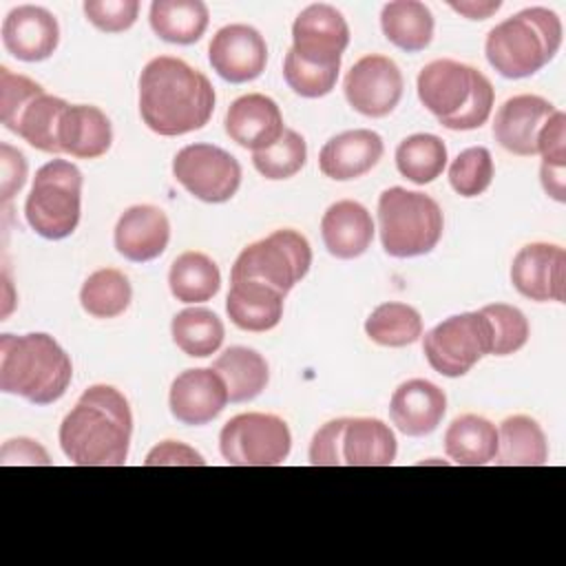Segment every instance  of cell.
I'll use <instances>...</instances> for the list:
<instances>
[{
    "mask_svg": "<svg viewBox=\"0 0 566 566\" xmlns=\"http://www.w3.org/2000/svg\"><path fill=\"white\" fill-rule=\"evenodd\" d=\"M210 80L172 55L153 57L139 75V115L161 135L177 137L203 128L214 111Z\"/></svg>",
    "mask_w": 566,
    "mask_h": 566,
    "instance_id": "cell-1",
    "label": "cell"
},
{
    "mask_svg": "<svg viewBox=\"0 0 566 566\" xmlns=\"http://www.w3.org/2000/svg\"><path fill=\"white\" fill-rule=\"evenodd\" d=\"M133 413L111 385L88 387L64 416L57 440L62 453L80 467H122L128 458Z\"/></svg>",
    "mask_w": 566,
    "mask_h": 566,
    "instance_id": "cell-2",
    "label": "cell"
},
{
    "mask_svg": "<svg viewBox=\"0 0 566 566\" xmlns=\"http://www.w3.org/2000/svg\"><path fill=\"white\" fill-rule=\"evenodd\" d=\"M73 365L60 343L44 334L0 336V389L33 405L60 400L71 382Z\"/></svg>",
    "mask_w": 566,
    "mask_h": 566,
    "instance_id": "cell-3",
    "label": "cell"
},
{
    "mask_svg": "<svg viewBox=\"0 0 566 566\" xmlns=\"http://www.w3.org/2000/svg\"><path fill=\"white\" fill-rule=\"evenodd\" d=\"M562 20L555 11L531 7L489 31L484 55L502 77H531L555 57L562 46Z\"/></svg>",
    "mask_w": 566,
    "mask_h": 566,
    "instance_id": "cell-4",
    "label": "cell"
},
{
    "mask_svg": "<svg viewBox=\"0 0 566 566\" xmlns=\"http://www.w3.org/2000/svg\"><path fill=\"white\" fill-rule=\"evenodd\" d=\"M378 230L389 256L409 259L438 245L444 217L429 195L394 186L378 197Z\"/></svg>",
    "mask_w": 566,
    "mask_h": 566,
    "instance_id": "cell-5",
    "label": "cell"
},
{
    "mask_svg": "<svg viewBox=\"0 0 566 566\" xmlns=\"http://www.w3.org/2000/svg\"><path fill=\"white\" fill-rule=\"evenodd\" d=\"M82 214V172L66 159H51L35 177L24 201L31 230L49 241L73 234Z\"/></svg>",
    "mask_w": 566,
    "mask_h": 566,
    "instance_id": "cell-6",
    "label": "cell"
},
{
    "mask_svg": "<svg viewBox=\"0 0 566 566\" xmlns=\"http://www.w3.org/2000/svg\"><path fill=\"white\" fill-rule=\"evenodd\" d=\"M312 248L307 239L292 230H274L241 250L237 256L230 281H261L283 296L310 272Z\"/></svg>",
    "mask_w": 566,
    "mask_h": 566,
    "instance_id": "cell-7",
    "label": "cell"
},
{
    "mask_svg": "<svg viewBox=\"0 0 566 566\" xmlns=\"http://www.w3.org/2000/svg\"><path fill=\"white\" fill-rule=\"evenodd\" d=\"M290 449V427L274 413H239L219 433V451L232 467H276L287 460Z\"/></svg>",
    "mask_w": 566,
    "mask_h": 566,
    "instance_id": "cell-8",
    "label": "cell"
},
{
    "mask_svg": "<svg viewBox=\"0 0 566 566\" xmlns=\"http://www.w3.org/2000/svg\"><path fill=\"white\" fill-rule=\"evenodd\" d=\"M422 352L433 371L460 378L491 354V325L482 312L453 314L424 334Z\"/></svg>",
    "mask_w": 566,
    "mask_h": 566,
    "instance_id": "cell-9",
    "label": "cell"
},
{
    "mask_svg": "<svg viewBox=\"0 0 566 566\" xmlns=\"http://www.w3.org/2000/svg\"><path fill=\"white\" fill-rule=\"evenodd\" d=\"M175 179L199 201L226 203L241 186V166L214 144H188L172 159Z\"/></svg>",
    "mask_w": 566,
    "mask_h": 566,
    "instance_id": "cell-10",
    "label": "cell"
},
{
    "mask_svg": "<svg viewBox=\"0 0 566 566\" xmlns=\"http://www.w3.org/2000/svg\"><path fill=\"white\" fill-rule=\"evenodd\" d=\"M405 80L398 64L387 55H365L345 75V99L365 117L389 115L402 97Z\"/></svg>",
    "mask_w": 566,
    "mask_h": 566,
    "instance_id": "cell-11",
    "label": "cell"
},
{
    "mask_svg": "<svg viewBox=\"0 0 566 566\" xmlns=\"http://www.w3.org/2000/svg\"><path fill=\"white\" fill-rule=\"evenodd\" d=\"M349 44V27L343 13L325 2L305 7L292 24V51L318 66L340 64V55Z\"/></svg>",
    "mask_w": 566,
    "mask_h": 566,
    "instance_id": "cell-12",
    "label": "cell"
},
{
    "mask_svg": "<svg viewBox=\"0 0 566 566\" xmlns=\"http://www.w3.org/2000/svg\"><path fill=\"white\" fill-rule=\"evenodd\" d=\"M513 287L537 303H566V252L557 243H528L511 263Z\"/></svg>",
    "mask_w": 566,
    "mask_h": 566,
    "instance_id": "cell-13",
    "label": "cell"
},
{
    "mask_svg": "<svg viewBox=\"0 0 566 566\" xmlns=\"http://www.w3.org/2000/svg\"><path fill=\"white\" fill-rule=\"evenodd\" d=\"M208 60L217 75L226 82H252L265 71L268 44L254 27L228 24L212 35Z\"/></svg>",
    "mask_w": 566,
    "mask_h": 566,
    "instance_id": "cell-14",
    "label": "cell"
},
{
    "mask_svg": "<svg viewBox=\"0 0 566 566\" xmlns=\"http://www.w3.org/2000/svg\"><path fill=\"white\" fill-rule=\"evenodd\" d=\"M223 378L212 367L186 369L170 385V413L190 427H201L214 420L228 405Z\"/></svg>",
    "mask_w": 566,
    "mask_h": 566,
    "instance_id": "cell-15",
    "label": "cell"
},
{
    "mask_svg": "<svg viewBox=\"0 0 566 566\" xmlns=\"http://www.w3.org/2000/svg\"><path fill=\"white\" fill-rule=\"evenodd\" d=\"M555 111L557 108L539 95H513L495 113L493 137L504 150L520 157H533L537 155V135Z\"/></svg>",
    "mask_w": 566,
    "mask_h": 566,
    "instance_id": "cell-16",
    "label": "cell"
},
{
    "mask_svg": "<svg viewBox=\"0 0 566 566\" xmlns=\"http://www.w3.org/2000/svg\"><path fill=\"white\" fill-rule=\"evenodd\" d=\"M2 44L15 60L42 62L60 44L57 18L44 7L20 4L2 22Z\"/></svg>",
    "mask_w": 566,
    "mask_h": 566,
    "instance_id": "cell-17",
    "label": "cell"
},
{
    "mask_svg": "<svg viewBox=\"0 0 566 566\" xmlns=\"http://www.w3.org/2000/svg\"><path fill=\"white\" fill-rule=\"evenodd\" d=\"M478 69L442 57L433 60L418 73V97L422 106L438 117V122L458 115L473 91Z\"/></svg>",
    "mask_w": 566,
    "mask_h": 566,
    "instance_id": "cell-18",
    "label": "cell"
},
{
    "mask_svg": "<svg viewBox=\"0 0 566 566\" xmlns=\"http://www.w3.org/2000/svg\"><path fill=\"white\" fill-rule=\"evenodd\" d=\"M228 137L252 153L270 148L285 133L276 102L263 93L237 97L226 113Z\"/></svg>",
    "mask_w": 566,
    "mask_h": 566,
    "instance_id": "cell-19",
    "label": "cell"
},
{
    "mask_svg": "<svg viewBox=\"0 0 566 566\" xmlns=\"http://www.w3.org/2000/svg\"><path fill=\"white\" fill-rule=\"evenodd\" d=\"M113 241L124 259L133 263L153 261L164 254L170 241V221L157 206H130L117 219Z\"/></svg>",
    "mask_w": 566,
    "mask_h": 566,
    "instance_id": "cell-20",
    "label": "cell"
},
{
    "mask_svg": "<svg viewBox=\"0 0 566 566\" xmlns=\"http://www.w3.org/2000/svg\"><path fill=\"white\" fill-rule=\"evenodd\" d=\"M447 411L444 391L424 378H411L394 391L389 418L396 429L409 438H422L438 429Z\"/></svg>",
    "mask_w": 566,
    "mask_h": 566,
    "instance_id": "cell-21",
    "label": "cell"
},
{
    "mask_svg": "<svg viewBox=\"0 0 566 566\" xmlns=\"http://www.w3.org/2000/svg\"><path fill=\"white\" fill-rule=\"evenodd\" d=\"M382 153L385 144L376 130L354 128L325 142L318 155V168L329 179L349 181L369 172Z\"/></svg>",
    "mask_w": 566,
    "mask_h": 566,
    "instance_id": "cell-22",
    "label": "cell"
},
{
    "mask_svg": "<svg viewBox=\"0 0 566 566\" xmlns=\"http://www.w3.org/2000/svg\"><path fill=\"white\" fill-rule=\"evenodd\" d=\"M321 237L327 252L349 261L367 252L374 239V221L369 210L352 199L332 203L321 219Z\"/></svg>",
    "mask_w": 566,
    "mask_h": 566,
    "instance_id": "cell-23",
    "label": "cell"
},
{
    "mask_svg": "<svg viewBox=\"0 0 566 566\" xmlns=\"http://www.w3.org/2000/svg\"><path fill=\"white\" fill-rule=\"evenodd\" d=\"M60 150L77 159L106 155L113 144V128L106 113L91 104H69L57 124Z\"/></svg>",
    "mask_w": 566,
    "mask_h": 566,
    "instance_id": "cell-24",
    "label": "cell"
},
{
    "mask_svg": "<svg viewBox=\"0 0 566 566\" xmlns=\"http://www.w3.org/2000/svg\"><path fill=\"white\" fill-rule=\"evenodd\" d=\"M283 294L261 281H232L226 296L230 321L245 332H268L283 316Z\"/></svg>",
    "mask_w": 566,
    "mask_h": 566,
    "instance_id": "cell-25",
    "label": "cell"
},
{
    "mask_svg": "<svg viewBox=\"0 0 566 566\" xmlns=\"http://www.w3.org/2000/svg\"><path fill=\"white\" fill-rule=\"evenodd\" d=\"M398 453V442L389 424L378 418H347L340 440L343 464L389 467Z\"/></svg>",
    "mask_w": 566,
    "mask_h": 566,
    "instance_id": "cell-26",
    "label": "cell"
},
{
    "mask_svg": "<svg viewBox=\"0 0 566 566\" xmlns=\"http://www.w3.org/2000/svg\"><path fill=\"white\" fill-rule=\"evenodd\" d=\"M444 453L460 467H482L493 462L497 453L495 424L475 413L458 416L444 431Z\"/></svg>",
    "mask_w": 566,
    "mask_h": 566,
    "instance_id": "cell-27",
    "label": "cell"
},
{
    "mask_svg": "<svg viewBox=\"0 0 566 566\" xmlns=\"http://www.w3.org/2000/svg\"><path fill=\"white\" fill-rule=\"evenodd\" d=\"M548 460L544 429L531 416H509L497 427V464L504 467H542Z\"/></svg>",
    "mask_w": 566,
    "mask_h": 566,
    "instance_id": "cell-28",
    "label": "cell"
},
{
    "mask_svg": "<svg viewBox=\"0 0 566 566\" xmlns=\"http://www.w3.org/2000/svg\"><path fill=\"white\" fill-rule=\"evenodd\" d=\"M212 369L223 378L230 402L254 400L270 380V367L265 358L250 347H228L217 356Z\"/></svg>",
    "mask_w": 566,
    "mask_h": 566,
    "instance_id": "cell-29",
    "label": "cell"
},
{
    "mask_svg": "<svg viewBox=\"0 0 566 566\" xmlns=\"http://www.w3.org/2000/svg\"><path fill=\"white\" fill-rule=\"evenodd\" d=\"M380 27L394 46L418 53L431 44L436 22L427 4L418 0H394L382 7Z\"/></svg>",
    "mask_w": 566,
    "mask_h": 566,
    "instance_id": "cell-30",
    "label": "cell"
},
{
    "mask_svg": "<svg viewBox=\"0 0 566 566\" xmlns=\"http://www.w3.org/2000/svg\"><path fill=\"white\" fill-rule=\"evenodd\" d=\"M150 29L170 44H195L208 29V7L201 0H155L150 4Z\"/></svg>",
    "mask_w": 566,
    "mask_h": 566,
    "instance_id": "cell-31",
    "label": "cell"
},
{
    "mask_svg": "<svg viewBox=\"0 0 566 566\" xmlns=\"http://www.w3.org/2000/svg\"><path fill=\"white\" fill-rule=\"evenodd\" d=\"M168 287L181 303H206L219 292L221 272L208 254L188 250L172 261Z\"/></svg>",
    "mask_w": 566,
    "mask_h": 566,
    "instance_id": "cell-32",
    "label": "cell"
},
{
    "mask_svg": "<svg viewBox=\"0 0 566 566\" xmlns=\"http://www.w3.org/2000/svg\"><path fill=\"white\" fill-rule=\"evenodd\" d=\"M170 334L186 356L206 358L221 347L226 329L214 312L206 307H188L172 318Z\"/></svg>",
    "mask_w": 566,
    "mask_h": 566,
    "instance_id": "cell-33",
    "label": "cell"
},
{
    "mask_svg": "<svg viewBox=\"0 0 566 566\" xmlns=\"http://www.w3.org/2000/svg\"><path fill=\"white\" fill-rule=\"evenodd\" d=\"M444 166H447V146L438 135L416 133L405 137L396 148L398 172L418 186H424L438 179Z\"/></svg>",
    "mask_w": 566,
    "mask_h": 566,
    "instance_id": "cell-34",
    "label": "cell"
},
{
    "mask_svg": "<svg viewBox=\"0 0 566 566\" xmlns=\"http://www.w3.org/2000/svg\"><path fill=\"white\" fill-rule=\"evenodd\" d=\"M133 287L124 272L115 268H102L88 274L80 290V303L86 314L95 318H115L130 305Z\"/></svg>",
    "mask_w": 566,
    "mask_h": 566,
    "instance_id": "cell-35",
    "label": "cell"
},
{
    "mask_svg": "<svg viewBox=\"0 0 566 566\" xmlns=\"http://www.w3.org/2000/svg\"><path fill=\"white\" fill-rule=\"evenodd\" d=\"M365 334L382 347H407L422 336V316L407 303H380L367 316Z\"/></svg>",
    "mask_w": 566,
    "mask_h": 566,
    "instance_id": "cell-36",
    "label": "cell"
},
{
    "mask_svg": "<svg viewBox=\"0 0 566 566\" xmlns=\"http://www.w3.org/2000/svg\"><path fill=\"white\" fill-rule=\"evenodd\" d=\"M69 104L55 95L42 93L38 95L20 115V122L15 126V135H20L29 146L57 155L60 144H57V124Z\"/></svg>",
    "mask_w": 566,
    "mask_h": 566,
    "instance_id": "cell-37",
    "label": "cell"
},
{
    "mask_svg": "<svg viewBox=\"0 0 566 566\" xmlns=\"http://www.w3.org/2000/svg\"><path fill=\"white\" fill-rule=\"evenodd\" d=\"M307 159V144L305 139L292 130L285 128V133L274 142L270 148L252 153V164L265 179H290L294 177Z\"/></svg>",
    "mask_w": 566,
    "mask_h": 566,
    "instance_id": "cell-38",
    "label": "cell"
},
{
    "mask_svg": "<svg viewBox=\"0 0 566 566\" xmlns=\"http://www.w3.org/2000/svg\"><path fill=\"white\" fill-rule=\"evenodd\" d=\"M480 312L491 325V354L509 356L526 345L531 329L522 310L506 303H491Z\"/></svg>",
    "mask_w": 566,
    "mask_h": 566,
    "instance_id": "cell-39",
    "label": "cell"
},
{
    "mask_svg": "<svg viewBox=\"0 0 566 566\" xmlns=\"http://www.w3.org/2000/svg\"><path fill=\"white\" fill-rule=\"evenodd\" d=\"M493 157L484 146L462 150L449 166V184L460 197H478L493 181Z\"/></svg>",
    "mask_w": 566,
    "mask_h": 566,
    "instance_id": "cell-40",
    "label": "cell"
},
{
    "mask_svg": "<svg viewBox=\"0 0 566 566\" xmlns=\"http://www.w3.org/2000/svg\"><path fill=\"white\" fill-rule=\"evenodd\" d=\"M338 71H340V64H332V66L310 64V62L301 60L292 49L287 51V55L283 60V77H285L287 86L296 95L310 97V99L332 93V88L336 86V80H338Z\"/></svg>",
    "mask_w": 566,
    "mask_h": 566,
    "instance_id": "cell-41",
    "label": "cell"
},
{
    "mask_svg": "<svg viewBox=\"0 0 566 566\" xmlns=\"http://www.w3.org/2000/svg\"><path fill=\"white\" fill-rule=\"evenodd\" d=\"M44 88L27 75L13 73L7 66H0V119L13 133L22 111L42 95Z\"/></svg>",
    "mask_w": 566,
    "mask_h": 566,
    "instance_id": "cell-42",
    "label": "cell"
},
{
    "mask_svg": "<svg viewBox=\"0 0 566 566\" xmlns=\"http://www.w3.org/2000/svg\"><path fill=\"white\" fill-rule=\"evenodd\" d=\"M84 13L93 27L104 33L128 31L139 13L137 0H86Z\"/></svg>",
    "mask_w": 566,
    "mask_h": 566,
    "instance_id": "cell-43",
    "label": "cell"
},
{
    "mask_svg": "<svg viewBox=\"0 0 566 566\" xmlns=\"http://www.w3.org/2000/svg\"><path fill=\"white\" fill-rule=\"evenodd\" d=\"M493 99H495V93H493V86L489 82V77L478 71L475 73V82H473V91H471V97L467 102V106L449 117V119H442L440 124L449 130H473V128H480L482 124H486L489 115H491V108H493Z\"/></svg>",
    "mask_w": 566,
    "mask_h": 566,
    "instance_id": "cell-44",
    "label": "cell"
},
{
    "mask_svg": "<svg viewBox=\"0 0 566 566\" xmlns=\"http://www.w3.org/2000/svg\"><path fill=\"white\" fill-rule=\"evenodd\" d=\"M347 418H336L325 422L310 442V462L314 467H338L343 464L340 440Z\"/></svg>",
    "mask_w": 566,
    "mask_h": 566,
    "instance_id": "cell-45",
    "label": "cell"
},
{
    "mask_svg": "<svg viewBox=\"0 0 566 566\" xmlns=\"http://www.w3.org/2000/svg\"><path fill=\"white\" fill-rule=\"evenodd\" d=\"M537 155H542V164L566 166V115L562 111L544 122L537 135Z\"/></svg>",
    "mask_w": 566,
    "mask_h": 566,
    "instance_id": "cell-46",
    "label": "cell"
},
{
    "mask_svg": "<svg viewBox=\"0 0 566 566\" xmlns=\"http://www.w3.org/2000/svg\"><path fill=\"white\" fill-rule=\"evenodd\" d=\"M27 181V159L9 144H0V197L9 203Z\"/></svg>",
    "mask_w": 566,
    "mask_h": 566,
    "instance_id": "cell-47",
    "label": "cell"
},
{
    "mask_svg": "<svg viewBox=\"0 0 566 566\" xmlns=\"http://www.w3.org/2000/svg\"><path fill=\"white\" fill-rule=\"evenodd\" d=\"M144 464L146 467H203L206 460L199 451H195L184 442L164 440L148 451Z\"/></svg>",
    "mask_w": 566,
    "mask_h": 566,
    "instance_id": "cell-48",
    "label": "cell"
},
{
    "mask_svg": "<svg viewBox=\"0 0 566 566\" xmlns=\"http://www.w3.org/2000/svg\"><path fill=\"white\" fill-rule=\"evenodd\" d=\"M0 464H4V467H9V464L49 467L51 458L40 442L31 440V438H11L0 449Z\"/></svg>",
    "mask_w": 566,
    "mask_h": 566,
    "instance_id": "cell-49",
    "label": "cell"
},
{
    "mask_svg": "<svg viewBox=\"0 0 566 566\" xmlns=\"http://www.w3.org/2000/svg\"><path fill=\"white\" fill-rule=\"evenodd\" d=\"M539 181L544 192L564 203L566 201V166H553V164H542L539 166Z\"/></svg>",
    "mask_w": 566,
    "mask_h": 566,
    "instance_id": "cell-50",
    "label": "cell"
},
{
    "mask_svg": "<svg viewBox=\"0 0 566 566\" xmlns=\"http://www.w3.org/2000/svg\"><path fill=\"white\" fill-rule=\"evenodd\" d=\"M449 7L469 20H486L502 7V2L500 0H489V2L467 0V2H451Z\"/></svg>",
    "mask_w": 566,
    "mask_h": 566,
    "instance_id": "cell-51",
    "label": "cell"
}]
</instances>
